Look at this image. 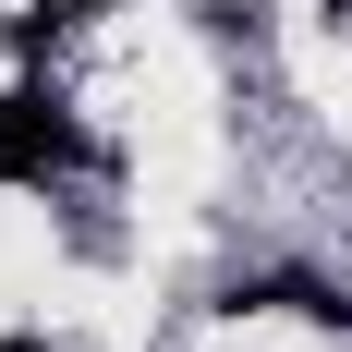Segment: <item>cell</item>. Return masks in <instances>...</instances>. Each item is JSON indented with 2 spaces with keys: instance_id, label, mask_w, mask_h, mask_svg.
<instances>
[{
  "instance_id": "cell-1",
  "label": "cell",
  "mask_w": 352,
  "mask_h": 352,
  "mask_svg": "<svg viewBox=\"0 0 352 352\" xmlns=\"http://www.w3.org/2000/svg\"><path fill=\"white\" fill-rule=\"evenodd\" d=\"M61 158H73V122H61V109L36 98V85L0 98V182H49Z\"/></svg>"
},
{
  "instance_id": "cell-2",
  "label": "cell",
  "mask_w": 352,
  "mask_h": 352,
  "mask_svg": "<svg viewBox=\"0 0 352 352\" xmlns=\"http://www.w3.org/2000/svg\"><path fill=\"white\" fill-rule=\"evenodd\" d=\"M0 352H49V340H0Z\"/></svg>"
}]
</instances>
